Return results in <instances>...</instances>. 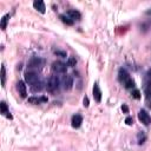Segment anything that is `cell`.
I'll use <instances>...</instances> for the list:
<instances>
[{"label":"cell","mask_w":151,"mask_h":151,"mask_svg":"<svg viewBox=\"0 0 151 151\" xmlns=\"http://www.w3.org/2000/svg\"><path fill=\"white\" fill-rule=\"evenodd\" d=\"M58 88H59V79H58V77H57V76H51L48 82H47V86H46L47 91L54 92L56 90H58Z\"/></svg>","instance_id":"6da1fadb"},{"label":"cell","mask_w":151,"mask_h":151,"mask_svg":"<svg viewBox=\"0 0 151 151\" xmlns=\"http://www.w3.org/2000/svg\"><path fill=\"white\" fill-rule=\"evenodd\" d=\"M25 82L28 83L31 86L39 82V76L34 72H26L25 73Z\"/></svg>","instance_id":"7a4b0ae2"},{"label":"cell","mask_w":151,"mask_h":151,"mask_svg":"<svg viewBox=\"0 0 151 151\" xmlns=\"http://www.w3.org/2000/svg\"><path fill=\"white\" fill-rule=\"evenodd\" d=\"M52 71L56 73H64L66 72V64H64L63 61H53L52 63Z\"/></svg>","instance_id":"3957f363"},{"label":"cell","mask_w":151,"mask_h":151,"mask_svg":"<svg viewBox=\"0 0 151 151\" xmlns=\"http://www.w3.org/2000/svg\"><path fill=\"white\" fill-rule=\"evenodd\" d=\"M138 118H139V120H140L144 125H149V124L151 123V118H150L149 113H147L145 110H140V111L138 112Z\"/></svg>","instance_id":"277c9868"},{"label":"cell","mask_w":151,"mask_h":151,"mask_svg":"<svg viewBox=\"0 0 151 151\" xmlns=\"http://www.w3.org/2000/svg\"><path fill=\"white\" fill-rule=\"evenodd\" d=\"M17 89H18V92H19L21 98H25L27 96V89H26V85H25L24 82H18L17 83Z\"/></svg>","instance_id":"5b68a950"},{"label":"cell","mask_w":151,"mask_h":151,"mask_svg":"<svg viewBox=\"0 0 151 151\" xmlns=\"http://www.w3.org/2000/svg\"><path fill=\"white\" fill-rule=\"evenodd\" d=\"M93 98L97 103L102 102V91H100L99 85L97 83H95V85H93Z\"/></svg>","instance_id":"8992f818"},{"label":"cell","mask_w":151,"mask_h":151,"mask_svg":"<svg viewBox=\"0 0 151 151\" xmlns=\"http://www.w3.org/2000/svg\"><path fill=\"white\" fill-rule=\"evenodd\" d=\"M43 65V59L39 57H32L28 61V67H40Z\"/></svg>","instance_id":"52a82bcc"},{"label":"cell","mask_w":151,"mask_h":151,"mask_svg":"<svg viewBox=\"0 0 151 151\" xmlns=\"http://www.w3.org/2000/svg\"><path fill=\"white\" fill-rule=\"evenodd\" d=\"M71 123H72V126L74 129H78L82 125V123H83V117L80 115H74L72 117V122Z\"/></svg>","instance_id":"ba28073f"},{"label":"cell","mask_w":151,"mask_h":151,"mask_svg":"<svg viewBox=\"0 0 151 151\" xmlns=\"http://www.w3.org/2000/svg\"><path fill=\"white\" fill-rule=\"evenodd\" d=\"M67 16H68L72 20H80V18H82L80 12L77 11V10H70V11L67 12Z\"/></svg>","instance_id":"9c48e42d"},{"label":"cell","mask_w":151,"mask_h":151,"mask_svg":"<svg viewBox=\"0 0 151 151\" xmlns=\"http://www.w3.org/2000/svg\"><path fill=\"white\" fill-rule=\"evenodd\" d=\"M129 77H130V74H129V72H127L125 68H120V70H119V72H118V79H119L120 82L124 83Z\"/></svg>","instance_id":"30bf717a"},{"label":"cell","mask_w":151,"mask_h":151,"mask_svg":"<svg viewBox=\"0 0 151 151\" xmlns=\"http://www.w3.org/2000/svg\"><path fill=\"white\" fill-rule=\"evenodd\" d=\"M44 102H47L46 97H31V98H28V103H31V104H40Z\"/></svg>","instance_id":"8fae6325"},{"label":"cell","mask_w":151,"mask_h":151,"mask_svg":"<svg viewBox=\"0 0 151 151\" xmlns=\"http://www.w3.org/2000/svg\"><path fill=\"white\" fill-rule=\"evenodd\" d=\"M72 85H73V78L71 77V76H67V77L65 78V82H64V89L68 91V90L72 89Z\"/></svg>","instance_id":"7c38bea8"},{"label":"cell","mask_w":151,"mask_h":151,"mask_svg":"<svg viewBox=\"0 0 151 151\" xmlns=\"http://www.w3.org/2000/svg\"><path fill=\"white\" fill-rule=\"evenodd\" d=\"M33 6H34V9L37 10V11H39L40 13H45V4L43 3V1H34L33 3Z\"/></svg>","instance_id":"4fadbf2b"},{"label":"cell","mask_w":151,"mask_h":151,"mask_svg":"<svg viewBox=\"0 0 151 151\" xmlns=\"http://www.w3.org/2000/svg\"><path fill=\"white\" fill-rule=\"evenodd\" d=\"M60 19H61V21L63 23H65L66 25H68V26H72L73 25V20L68 17V16H66V14H60V17H59Z\"/></svg>","instance_id":"5bb4252c"},{"label":"cell","mask_w":151,"mask_h":151,"mask_svg":"<svg viewBox=\"0 0 151 151\" xmlns=\"http://www.w3.org/2000/svg\"><path fill=\"white\" fill-rule=\"evenodd\" d=\"M123 84H124V86H125L126 89H133V88H135V80H133L131 77H129Z\"/></svg>","instance_id":"9a60e30c"},{"label":"cell","mask_w":151,"mask_h":151,"mask_svg":"<svg viewBox=\"0 0 151 151\" xmlns=\"http://www.w3.org/2000/svg\"><path fill=\"white\" fill-rule=\"evenodd\" d=\"M44 89V84L41 83V82H38V83H36L34 85H32V91L33 92H39V91H41Z\"/></svg>","instance_id":"2e32d148"},{"label":"cell","mask_w":151,"mask_h":151,"mask_svg":"<svg viewBox=\"0 0 151 151\" xmlns=\"http://www.w3.org/2000/svg\"><path fill=\"white\" fill-rule=\"evenodd\" d=\"M10 19V14H6L1 19V23H0V26H1V30H6V26H7V21Z\"/></svg>","instance_id":"e0dca14e"},{"label":"cell","mask_w":151,"mask_h":151,"mask_svg":"<svg viewBox=\"0 0 151 151\" xmlns=\"http://www.w3.org/2000/svg\"><path fill=\"white\" fill-rule=\"evenodd\" d=\"M76 65H77V59H76V57H70L68 60H67V66L74 67Z\"/></svg>","instance_id":"ac0fdd59"},{"label":"cell","mask_w":151,"mask_h":151,"mask_svg":"<svg viewBox=\"0 0 151 151\" xmlns=\"http://www.w3.org/2000/svg\"><path fill=\"white\" fill-rule=\"evenodd\" d=\"M0 110H1V113L3 115H6V113H9V109H7V104L5 103V102H1L0 103Z\"/></svg>","instance_id":"d6986e66"},{"label":"cell","mask_w":151,"mask_h":151,"mask_svg":"<svg viewBox=\"0 0 151 151\" xmlns=\"http://www.w3.org/2000/svg\"><path fill=\"white\" fill-rule=\"evenodd\" d=\"M5 82H6V70H5V66L3 65L1 66V84H3V86L5 85Z\"/></svg>","instance_id":"ffe728a7"},{"label":"cell","mask_w":151,"mask_h":151,"mask_svg":"<svg viewBox=\"0 0 151 151\" xmlns=\"http://www.w3.org/2000/svg\"><path fill=\"white\" fill-rule=\"evenodd\" d=\"M145 95L147 98H151V80L147 83V86L145 89Z\"/></svg>","instance_id":"44dd1931"},{"label":"cell","mask_w":151,"mask_h":151,"mask_svg":"<svg viewBox=\"0 0 151 151\" xmlns=\"http://www.w3.org/2000/svg\"><path fill=\"white\" fill-rule=\"evenodd\" d=\"M145 135L143 133V132H140V133H138V144H143L144 143V140H145Z\"/></svg>","instance_id":"7402d4cb"},{"label":"cell","mask_w":151,"mask_h":151,"mask_svg":"<svg viewBox=\"0 0 151 151\" xmlns=\"http://www.w3.org/2000/svg\"><path fill=\"white\" fill-rule=\"evenodd\" d=\"M131 95H132V97H133L135 99H139V98H140V92H139L138 90H133Z\"/></svg>","instance_id":"603a6c76"},{"label":"cell","mask_w":151,"mask_h":151,"mask_svg":"<svg viewBox=\"0 0 151 151\" xmlns=\"http://www.w3.org/2000/svg\"><path fill=\"white\" fill-rule=\"evenodd\" d=\"M54 54H57V56H59V57H63V58L66 57V52H65V51H59V50H57V51H54Z\"/></svg>","instance_id":"cb8c5ba5"},{"label":"cell","mask_w":151,"mask_h":151,"mask_svg":"<svg viewBox=\"0 0 151 151\" xmlns=\"http://www.w3.org/2000/svg\"><path fill=\"white\" fill-rule=\"evenodd\" d=\"M125 123H126L127 125H132V124H133L132 117H126V118H125Z\"/></svg>","instance_id":"d4e9b609"},{"label":"cell","mask_w":151,"mask_h":151,"mask_svg":"<svg viewBox=\"0 0 151 151\" xmlns=\"http://www.w3.org/2000/svg\"><path fill=\"white\" fill-rule=\"evenodd\" d=\"M83 103H84V106H85V108H88V106H89V98H88V97H85V98H84V100H83Z\"/></svg>","instance_id":"484cf974"},{"label":"cell","mask_w":151,"mask_h":151,"mask_svg":"<svg viewBox=\"0 0 151 151\" xmlns=\"http://www.w3.org/2000/svg\"><path fill=\"white\" fill-rule=\"evenodd\" d=\"M122 110H123L125 113H129V108H127V105H125V104H124V105L122 106Z\"/></svg>","instance_id":"4316f807"},{"label":"cell","mask_w":151,"mask_h":151,"mask_svg":"<svg viewBox=\"0 0 151 151\" xmlns=\"http://www.w3.org/2000/svg\"><path fill=\"white\" fill-rule=\"evenodd\" d=\"M146 14H149V16H151V9H150V10H147V11H146Z\"/></svg>","instance_id":"83f0119b"},{"label":"cell","mask_w":151,"mask_h":151,"mask_svg":"<svg viewBox=\"0 0 151 151\" xmlns=\"http://www.w3.org/2000/svg\"><path fill=\"white\" fill-rule=\"evenodd\" d=\"M147 74H149V76H150V77H151V70H150V71H149V72H147Z\"/></svg>","instance_id":"f1b7e54d"},{"label":"cell","mask_w":151,"mask_h":151,"mask_svg":"<svg viewBox=\"0 0 151 151\" xmlns=\"http://www.w3.org/2000/svg\"><path fill=\"white\" fill-rule=\"evenodd\" d=\"M149 106H150V108H151V102H150V103H149Z\"/></svg>","instance_id":"f546056e"}]
</instances>
